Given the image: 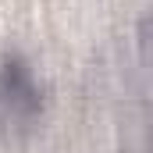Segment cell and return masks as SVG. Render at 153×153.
I'll return each mask as SVG.
<instances>
[{"label": "cell", "mask_w": 153, "mask_h": 153, "mask_svg": "<svg viewBox=\"0 0 153 153\" xmlns=\"http://www.w3.org/2000/svg\"><path fill=\"white\" fill-rule=\"evenodd\" d=\"M39 111V85L32 71L22 61H4L0 64V125L14 128L32 121Z\"/></svg>", "instance_id": "obj_1"}]
</instances>
